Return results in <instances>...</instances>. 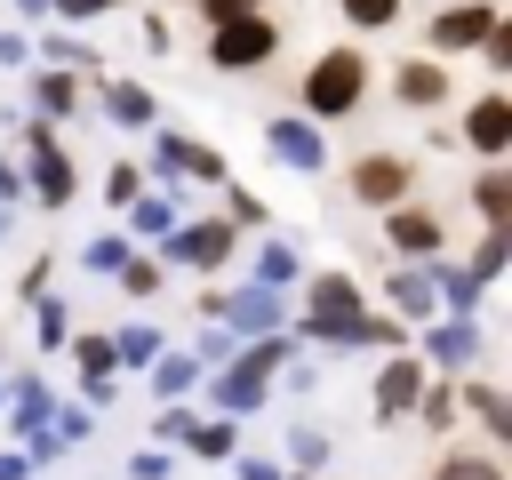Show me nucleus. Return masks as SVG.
<instances>
[{
	"label": "nucleus",
	"mask_w": 512,
	"mask_h": 480,
	"mask_svg": "<svg viewBox=\"0 0 512 480\" xmlns=\"http://www.w3.org/2000/svg\"><path fill=\"white\" fill-rule=\"evenodd\" d=\"M360 88H368V64H360V48H328V56L304 72V104H312L320 120H344V112L360 104Z\"/></svg>",
	"instance_id": "nucleus-1"
},
{
	"label": "nucleus",
	"mask_w": 512,
	"mask_h": 480,
	"mask_svg": "<svg viewBox=\"0 0 512 480\" xmlns=\"http://www.w3.org/2000/svg\"><path fill=\"white\" fill-rule=\"evenodd\" d=\"M280 48V24H264V16H232V24H216V40H208V56L224 64V72H248V64H264Z\"/></svg>",
	"instance_id": "nucleus-2"
},
{
	"label": "nucleus",
	"mask_w": 512,
	"mask_h": 480,
	"mask_svg": "<svg viewBox=\"0 0 512 480\" xmlns=\"http://www.w3.org/2000/svg\"><path fill=\"white\" fill-rule=\"evenodd\" d=\"M488 24H496V16H488L480 0L440 8V16H432V48H480V40H488Z\"/></svg>",
	"instance_id": "nucleus-3"
},
{
	"label": "nucleus",
	"mask_w": 512,
	"mask_h": 480,
	"mask_svg": "<svg viewBox=\"0 0 512 480\" xmlns=\"http://www.w3.org/2000/svg\"><path fill=\"white\" fill-rule=\"evenodd\" d=\"M464 136H472L480 152H504V144H512V104H504V96H480L472 120H464Z\"/></svg>",
	"instance_id": "nucleus-4"
},
{
	"label": "nucleus",
	"mask_w": 512,
	"mask_h": 480,
	"mask_svg": "<svg viewBox=\"0 0 512 480\" xmlns=\"http://www.w3.org/2000/svg\"><path fill=\"white\" fill-rule=\"evenodd\" d=\"M352 192H360V200H400V192H408V160H384V152L360 160V168H352Z\"/></svg>",
	"instance_id": "nucleus-5"
},
{
	"label": "nucleus",
	"mask_w": 512,
	"mask_h": 480,
	"mask_svg": "<svg viewBox=\"0 0 512 480\" xmlns=\"http://www.w3.org/2000/svg\"><path fill=\"white\" fill-rule=\"evenodd\" d=\"M400 96H408V104H440V96H448L440 64H400Z\"/></svg>",
	"instance_id": "nucleus-6"
},
{
	"label": "nucleus",
	"mask_w": 512,
	"mask_h": 480,
	"mask_svg": "<svg viewBox=\"0 0 512 480\" xmlns=\"http://www.w3.org/2000/svg\"><path fill=\"white\" fill-rule=\"evenodd\" d=\"M472 200H480V216H488V224H504V216H512V176H504V168H488V176L472 184Z\"/></svg>",
	"instance_id": "nucleus-7"
},
{
	"label": "nucleus",
	"mask_w": 512,
	"mask_h": 480,
	"mask_svg": "<svg viewBox=\"0 0 512 480\" xmlns=\"http://www.w3.org/2000/svg\"><path fill=\"white\" fill-rule=\"evenodd\" d=\"M432 480H504V464H496V456H456V448H448V456L432 464Z\"/></svg>",
	"instance_id": "nucleus-8"
},
{
	"label": "nucleus",
	"mask_w": 512,
	"mask_h": 480,
	"mask_svg": "<svg viewBox=\"0 0 512 480\" xmlns=\"http://www.w3.org/2000/svg\"><path fill=\"white\" fill-rule=\"evenodd\" d=\"M392 240H400V248H440V224H432L424 208H400V216H392Z\"/></svg>",
	"instance_id": "nucleus-9"
},
{
	"label": "nucleus",
	"mask_w": 512,
	"mask_h": 480,
	"mask_svg": "<svg viewBox=\"0 0 512 480\" xmlns=\"http://www.w3.org/2000/svg\"><path fill=\"white\" fill-rule=\"evenodd\" d=\"M344 16H352L360 32H376V24H392V16H400V0H344Z\"/></svg>",
	"instance_id": "nucleus-10"
},
{
	"label": "nucleus",
	"mask_w": 512,
	"mask_h": 480,
	"mask_svg": "<svg viewBox=\"0 0 512 480\" xmlns=\"http://www.w3.org/2000/svg\"><path fill=\"white\" fill-rule=\"evenodd\" d=\"M408 392H416V376H408V368H392V376H384V416H400V400H408Z\"/></svg>",
	"instance_id": "nucleus-11"
},
{
	"label": "nucleus",
	"mask_w": 512,
	"mask_h": 480,
	"mask_svg": "<svg viewBox=\"0 0 512 480\" xmlns=\"http://www.w3.org/2000/svg\"><path fill=\"white\" fill-rule=\"evenodd\" d=\"M472 408H480V416H488V432H512V416H504V408H496V392H488V384H480V392H472Z\"/></svg>",
	"instance_id": "nucleus-12"
},
{
	"label": "nucleus",
	"mask_w": 512,
	"mask_h": 480,
	"mask_svg": "<svg viewBox=\"0 0 512 480\" xmlns=\"http://www.w3.org/2000/svg\"><path fill=\"white\" fill-rule=\"evenodd\" d=\"M208 16H216V24H232V16H264V0H208Z\"/></svg>",
	"instance_id": "nucleus-13"
},
{
	"label": "nucleus",
	"mask_w": 512,
	"mask_h": 480,
	"mask_svg": "<svg viewBox=\"0 0 512 480\" xmlns=\"http://www.w3.org/2000/svg\"><path fill=\"white\" fill-rule=\"evenodd\" d=\"M480 48H488V64H512V32H504V24H488V40H480Z\"/></svg>",
	"instance_id": "nucleus-14"
},
{
	"label": "nucleus",
	"mask_w": 512,
	"mask_h": 480,
	"mask_svg": "<svg viewBox=\"0 0 512 480\" xmlns=\"http://www.w3.org/2000/svg\"><path fill=\"white\" fill-rule=\"evenodd\" d=\"M440 8H464V0H440Z\"/></svg>",
	"instance_id": "nucleus-15"
}]
</instances>
